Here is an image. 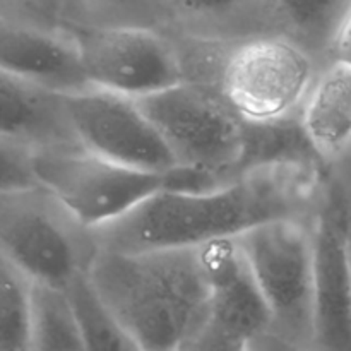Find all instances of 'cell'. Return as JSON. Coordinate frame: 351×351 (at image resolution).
<instances>
[{"label": "cell", "mask_w": 351, "mask_h": 351, "mask_svg": "<svg viewBox=\"0 0 351 351\" xmlns=\"http://www.w3.org/2000/svg\"><path fill=\"white\" fill-rule=\"evenodd\" d=\"M245 348H247V345L243 346V348H239V350H233V351H245Z\"/></svg>", "instance_id": "obj_26"}, {"label": "cell", "mask_w": 351, "mask_h": 351, "mask_svg": "<svg viewBox=\"0 0 351 351\" xmlns=\"http://www.w3.org/2000/svg\"><path fill=\"white\" fill-rule=\"evenodd\" d=\"M209 287L208 317L191 341L211 346H245L250 339L273 332V321L237 239L199 247Z\"/></svg>", "instance_id": "obj_11"}, {"label": "cell", "mask_w": 351, "mask_h": 351, "mask_svg": "<svg viewBox=\"0 0 351 351\" xmlns=\"http://www.w3.org/2000/svg\"><path fill=\"white\" fill-rule=\"evenodd\" d=\"M245 351H307L302 346L287 341L274 332H266L247 343Z\"/></svg>", "instance_id": "obj_24"}, {"label": "cell", "mask_w": 351, "mask_h": 351, "mask_svg": "<svg viewBox=\"0 0 351 351\" xmlns=\"http://www.w3.org/2000/svg\"><path fill=\"white\" fill-rule=\"evenodd\" d=\"M91 88L139 99L187 81L173 45L151 27L62 23Z\"/></svg>", "instance_id": "obj_8"}, {"label": "cell", "mask_w": 351, "mask_h": 351, "mask_svg": "<svg viewBox=\"0 0 351 351\" xmlns=\"http://www.w3.org/2000/svg\"><path fill=\"white\" fill-rule=\"evenodd\" d=\"M98 250L95 233L41 185L0 194V254L34 285L65 291Z\"/></svg>", "instance_id": "obj_4"}, {"label": "cell", "mask_w": 351, "mask_h": 351, "mask_svg": "<svg viewBox=\"0 0 351 351\" xmlns=\"http://www.w3.org/2000/svg\"><path fill=\"white\" fill-rule=\"evenodd\" d=\"M0 139L36 149L81 146L69 120L65 95L0 71Z\"/></svg>", "instance_id": "obj_13"}, {"label": "cell", "mask_w": 351, "mask_h": 351, "mask_svg": "<svg viewBox=\"0 0 351 351\" xmlns=\"http://www.w3.org/2000/svg\"><path fill=\"white\" fill-rule=\"evenodd\" d=\"M136 103L167 144L177 168L202 171L223 184L245 171L247 123L219 93L184 81Z\"/></svg>", "instance_id": "obj_3"}, {"label": "cell", "mask_w": 351, "mask_h": 351, "mask_svg": "<svg viewBox=\"0 0 351 351\" xmlns=\"http://www.w3.org/2000/svg\"><path fill=\"white\" fill-rule=\"evenodd\" d=\"M351 0H273V21L283 24L287 38L314 57L331 51Z\"/></svg>", "instance_id": "obj_15"}, {"label": "cell", "mask_w": 351, "mask_h": 351, "mask_svg": "<svg viewBox=\"0 0 351 351\" xmlns=\"http://www.w3.org/2000/svg\"><path fill=\"white\" fill-rule=\"evenodd\" d=\"M65 2L67 0H62V7ZM81 5L95 10V14L101 17L99 26H103V17H106L105 26L151 27V23L156 21L154 17L160 10L168 12L167 7L156 0H81Z\"/></svg>", "instance_id": "obj_20"}, {"label": "cell", "mask_w": 351, "mask_h": 351, "mask_svg": "<svg viewBox=\"0 0 351 351\" xmlns=\"http://www.w3.org/2000/svg\"><path fill=\"white\" fill-rule=\"evenodd\" d=\"M348 192L331 189L314 215V288L307 351H351Z\"/></svg>", "instance_id": "obj_10"}, {"label": "cell", "mask_w": 351, "mask_h": 351, "mask_svg": "<svg viewBox=\"0 0 351 351\" xmlns=\"http://www.w3.org/2000/svg\"><path fill=\"white\" fill-rule=\"evenodd\" d=\"M33 281L0 254V351H31Z\"/></svg>", "instance_id": "obj_17"}, {"label": "cell", "mask_w": 351, "mask_h": 351, "mask_svg": "<svg viewBox=\"0 0 351 351\" xmlns=\"http://www.w3.org/2000/svg\"><path fill=\"white\" fill-rule=\"evenodd\" d=\"M0 71L62 95L91 86L64 29L48 31L0 16Z\"/></svg>", "instance_id": "obj_12"}, {"label": "cell", "mask_w": 351, "mask_h": 351, "mask_svg": "<svg viewBox=\"0 0 351 351\" xmlns=\"http://www.w3.org/2000/svg\"><path fill=\"white\" fill-rule=\"evenodd\" d=\"M329 58L351 65V9L345 16L343 23L339 24L338 33H336L335 40H332Z\"/></svg>", "instance_id": "obj_23"}, {"label": "cell", "mask_w": 351, "mask_h": 351, "mask_svg": "<svg viewBox=\"0 0 351 351\" xmlns=\"http://www.w3.org/2000/svg\"><path fill=\"white\" fill-rule=\"evenodd\" d=\"M65 108L79 144L93 154L147 173H168L177 168L136 99L88 88L65 95Z\"/></svg>", "instance_id": "obj_9"}, {"label": "cell", "mask_w": 351, "mask_h": 351, "mask_svg": "<svg viewBox=\"0 0 351 351\" xmlns=\"http://www.w3.org/2000/svg\"><path fill=\"white\" fill-rule=\"evenodd\" d=\"M33 156V147L0 139V194L40 187Z\"/></svg>", "instance_id": "obj_21"}, {"label": "cell", "mask_w": 351, "mask_h": 351, "mask_svg": "<svg viewBox=\"0 0 351 351\" xmlns=\"http://www.w3.org/2000/svg\"><path fill=\"white\" fill-rule=\"evenodd\" d=\"M314 192L312 161H278L213 191H160L93 233L99 249L120 254L195 249L273 219L305 218Z\"/></svg>", "instance_id": "obj_1"}, {"label": "cell", "mask_w": 351, "mask_h": 351, "mask_svg": "<svg viewBox=\"0 0 351 351\" xmlns=\"http://www.w3.org/2000/svg\"><path fill=\"white\" fill-rule=\"evenodd\" d=\"M33 167L41 187L91 232L125 216L167 184V173L132 170L82 146L36 149Z\"/></svg>", "instance_id": "obj_6"}, {"label": "cell", "mask_w": 351, "mask_h": 351, "mask_svg": "<svg viewBox=\"0 0 351 351\" xmlns=\"http://www.w3.org/2000/svg\"><path fill=\"white\" fill-rule=\"evenodd\" d=\"M0 16L48 31L62 27V0H0Z\"/></svg>", "instance_id": "obj_22"}, {"label": "cell", "mask_w": 351, "mask_h": 351, "mask_svg": "<svg viewBox=\"0 0 351 351\" xmlns=\"http://www.w3.org/2000/svg\"><path fill=\"white\" fill-rule=\"evenodd\" d=\"M171 10L184 14L189 19L204 23L206 26L226 27L232 24L239 27L240 17L245 23V10L252 21L256 12L259 21H266V16L273 21V0H168Z\"/></svg>", "instance_id": "obj_19"}, {"label": "cell", "mask_w": 351, "mask_h": 351, "mask_svg": "<svg viewBox=\"0 0 351 351\" xmlns=\"http://www.w3.org/2000/svg\"><path fill=\"white\" fill-rule=\"evenodd\" d=\"M346 245H348L351 264V192H348V199H346Z\"/></svg>", "instance_id": "obj_25"}, {"label": "cell", "mask_w": 351, "mask_h": 351, "mask_svg": "<svg viewBox=\"0 0 351 351\" xmlns=\"http://www.w3.org/2000/svg\"><path fill=\"white\" fill-rule=\"evenodd\" d=\"M314 67V57L290 38H250L226 58L219 95L250 125L288 122L300 113Z\"/></svg>", "instance_id": "obj_7"}, {"label": "cell", "mask_w": 351, "mask_h": 351, "mask_svg": "<svg viewBox=\"0 0 351 351\" xmlns=\"http://www.w3.org/2000/svg\"><path fill=\"white\" fill-rule=\"evenodd\" d=\"M298 123L319 158L338 154L350 143L351 65L331 60L315 75Z\"/></svg>", "instance_id": "obj_14"}, {"label": "cell", "mask_w": 351, "mask_h": 351, "mask_svg": "<svg viewBox=\"0 0 351 351\" xmlns=\"http://www.w3.org/2000/svg\"><path fill=\"white\" fill-rule=\"evenodd\" d=\"M64 293L86 351H143L129 331L99 300L88 274L72 281Z\"/></svg>", "instance_id": "obj_16"}, {"label": "cell", "mask_w": 351, "mask_h": 351, "mask_svg": "<svg viewBox=\"0 0 351 351\" xmlns=\"http://www.w3.org/2000/svg\"><path fill=\"white\" fill-rule=\"evenodd\" d=\"M88 278L143 351H182L208 317L199 247L141 254L99 249Z\"/></svg>", "instance_id": "obj_2"}, {"label": "cell", "mask_w": 351, "mask_h": 351, "mask_svg": "<svg viewBox=\"0 0 351 351\" xmlns=\"http://www.w3.org/2000/svg\"><path fill=\"white\" fill-rule=\"evenodd\" d=\"M235 239L266 302L273 332L307 350L314 288L312 223L273 219Z\"/></svg>", "instance_id": "obj_5"}, {"label": "cell", "mask_w": 351, "mask_h": 351, "mask_svg": "<svg viewBox=\"0 0 351 351\" xmlns=\"http://www.w3.org/2000/svg\"><path fill=\"white\" fill-rule=\"evenodd\" d=\"M31 351H86L64 291L33 283Z\"/></svg>", "instance_id": "obj_18"}]
</instances>
